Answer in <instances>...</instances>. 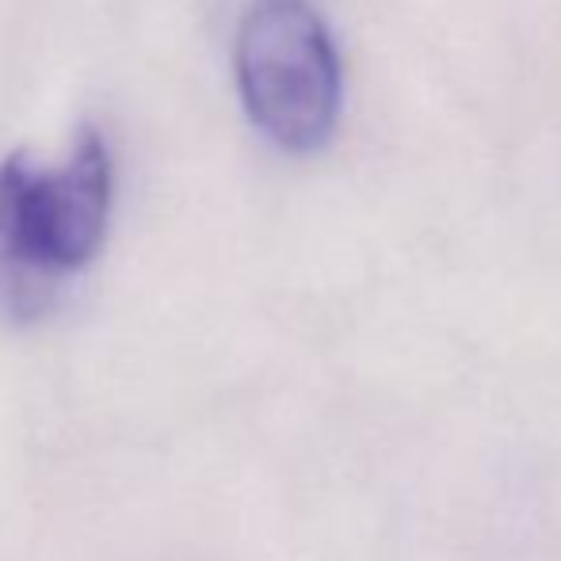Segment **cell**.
I'll list each match as a JSON object with an SVG mask.
<instances>
[{
	"label": "cell",
	"instance_id": "6da1fadb",
	"mask_svg": "<svg viewBox=\"0 0 561 561\" xmlns=\"http://www.w3.org/2000/svg\"><path fill=\"white\" fill-rule=\"evenodd\" d=\"M112 215V157L96 126H81L58 161L15 149L0 161V318L50 310L100 252Z\"/></svg>",
	"mask_w": 561,
	"mask_h": 561
},
{
	"label": "cell",
	"instance_id": "7a4b0ae2",
	"mask_svg": "<svg viewBox=\"0 0 561 561\" xmlns=\"http://www.w3.org/2000/svg\"><path fill=\"white\" fill-rule=\"evenodd\" d=\"M237 92L267 141L313 153L333 138L344 69L325 15L310 0H252L233 38Z\"/></svg>",
	"mask_w": 561,
	"mask_h": 561
}]
</instances>
